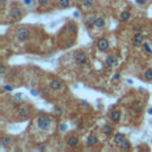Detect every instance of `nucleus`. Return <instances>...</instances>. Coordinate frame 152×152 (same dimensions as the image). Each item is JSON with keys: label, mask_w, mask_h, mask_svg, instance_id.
Returning a JSON list of instances; mask_svg holds the SVG:
<instances>
[{"label": "nucleus", "mask_w": 152, "mask_h": 152, "mask_svg": "<svg viewBox=\"0 0 152 152\" xmlns=\"http://www.w3.org/2000/svg\"><path fill=\"white\" fill-rule=\"evenodd\" d=\"M52 119L49 115H41L36 119V126L41 131H48L51 127Z\"/></svg>", "instance_id": "1"}, {"label": "nucleus", "mask_w": 152, "mask_h": 152, "mask_svg": "<svg viewBox=\"0 0 152 152\" xmlns=\"http://www.w3.org/2000/svg\"><path fill=\"white\" fill-rule=\"evenodd\" d=\"M30 36H31V31L28 28H25V26H20V28H18L16 30V34H14L16 41L20 42V43L28 41V39L30 38Z\"/></svg>", "instance_id": "2"}, {"label": "nucleus", "mask_w": 152, "mask_h": 152, "mask_svg": "<svg viewBox=\"0 0 152 152\" xmlns=\"http://www.w3.org/2000/svg\"><path fill=\"white\" fill-rule=\"evenodd\" d=\"M22 14H23V10L19 7V6L13 5V6H11V7H10L9 16H10V18L13 19V20H18V19L22 17Z\"/></svg>", "instance_id": "3"}, {"label": "nucleus", "mask_w": 152, "mask_h": 152, "mask_svg": "<svg viewBox=\"0 0 152 152\" xmlns=\"http://www.w3.org/2000/svg\"><path fill=\"white\" fill-rule=\"evenodd\" d=\"M96 48H97L99 51H101V52L108 51V49H109V42H108V39L107 38H99L97 42H96Z\"/></svg>", "instance_id": "4"}, {"label": "nucleus", "mask_w": 152, "mask_h": 152, "mask_svg": "<svg viewBox=\"0 0 152 152\" xmlns=\"http://www.w3.org/2000/svg\"><path fill=\"white\" fill-rule=\"evenodd\" d=\"M74 61L77 64H84V63H87V61H88V56H87L86 52L78 51V52H76V54L74 55Z\"/></svg>", "instance_id": "5"}, {"label": "nucleus", "mask_w": 152, "mask_h": 152, "mask_svg": "<svg viewBox=\"0 0 152 152\" xmlns=\"http://www.w3.org/2000/svg\"><path fill=\"white\" fill-rule=\"evenodd\" d=\"M143 39H144L143 32H137L136 35H133V38H132V44L134 47H139L140 44H143Z\"/></svg>", "instance_id": "6"}, {"label": "nucleus", "mask_w": 152, "mask_h": 152, "mask_svg": "<svg viewBox=\"0 0 152 152\" xmlns=\"http://www.w3.org/2000/svg\"><path fill=\"white\" fill-rule=\"evenodd\" d=\"M105 64H106V67L107 68H113L118 64V59H116L115 56H108L107 58H106Z\"/></svg>", "instance_id": "7"}, {"label": "nucleus", "mask_w": 152, "mask_h": 152, "mask_svg": "<svg viewBox=\"0 0 152 152\" xmlns=\"http://www.w3.org/2000/svg\"><path fill=\"white\" fill-rule=\"evenodd\" d=\"M120 118H121V114H120V112H119V111L113 109V111L109 112V119L113 122H118L119 120H120Z\"/></svg>", "instance_id": "8"}, {"label": "nucleus", "mask_w": 152, "mask_h": 152, "mask_svg": "<svg viewBox=\"0 0 152 152\" xmlns=\"http://www.w3.org/2000/svg\"><path fill=\"white\" fill-rule=\"evenodd\" d=\"M17 113H18L19 116L25 118V116H28L30 114V109H29V107H26V106H19Z\"/></svg>", "instance_id": "9"}, {"label": "nucleus", "mask_w": 152, "mask_h": 152, "mask_svg": "<svg viewBox=\"0 0 152 152\" xmlns=\"http://www.w3.org/2000/svg\"><path fill=\"white\" fill-rule=\"evenodd\" d=\"M49 87L52 90H59V89L62 88V82L59 81V80H52L50 82V84H49Z\"/></svg>", "instance_id": "10"}, {"label": "nucleus", "mask_w": 152, "mask_h": 152, "mask_svg": "<svg viewBox=\"0 0 152 152\" xmlns=\"http://www.w3.org/2000/svg\"><path fill=\"white\" fill-rule=\"evenodd\" d=\"M67 144L69 145L70 147H75L78 145V138L76 136H71L67 139Z\"/></svg>", "instance_id": "11"}, {"label": "nucleus", "mask_w": 152, "mask_h": 152, "mask_svg": "<svg viewBox=\"0 0 152 152\" xmlns=\"http://www.w3.org/2000/svg\"><path fill=\"white\" fill-rule=\"evenodd\" d=\"M141 108H143V102L141 101H134L131 106V109L133 112H136V113H139V112L141 111Z\"/></svg>", "instance_id": "12"}, {"label": "nucleus", "mask_w": 152, "mask_h": 152, "mask_svg": "<svg viewBox=\"0 0 152 152\" xmlns=\"http://www.w3.org/2000/svg\"><path fill=\"white\" fill-rule=\"evenodd\" d=\"M12 141V138L10 136H3L1 138H0V143H1V146L6 147V146H9V145L11 144Z\"/></svg>", "instance_id": "13"}, {"label": "nucleus", "mask_w": 152, "mask_h": 152, "mask_svg": "<svg viewBox=\"0 0 152 152\" xmlns=\"http://www.w3.org/2000/svg\"><path fill=\"white\" fill-rule=\"evenodd\" d=\"M96 144H97V138H96V136L90 134V136L88 137V139H87V145H88L89 147H91V146H95Z\"/></svg>", "instance_id": "14"}, {"label": "nucleus", "mask_w": 152, "mask_h": 152, "mask_svg": "<svg viewBox=\"0 0 152 152\" xmlns=\"http://www.w3.org/2000/svg\"><path fill=\"white\" fill-rule=\"evenodd\" d=\"M125 140V136L122 134V133H115L114 134V138H113V141H114V144H116V145H120L122 141Z\"/></svg>", "instance_id": "15"}, {"label": "nucleus", "mask_w": 152, "mask_h": 152, "mask_svg": "<svg viewBox=\"0 0 152 152\" xmlns=\"http://www.w3.org/2000/svg\"><path fill=\"white\" fill-rule=\"evenodd\" d=\"M105 25H106V19L103 17H97L95 19V24H94L95 28H103Z\"/></svg>", "instance_id": "16"}, {"label": "nucleus", "mask_w": 152, "mask_h": 152, "mask_svg": "<svg viewBox=\"0 0 152 152\" xmlns=\"http://www.w3.org/2000/svg\"><path fill=\"white\" fill-rule=\"evenodd\" d=\"M131 19V12L127 11V10H125L121 12V14H120V20L121 22H127Z\"/></svg>", "instance_id": "17"}, {"label": "nucleus", "mask_w": 152, "mask_h": 152, "mask_svg": "<svg viewBox=\"0 0 152 152\" xmlns=\"http://www.w3.org/2000/svg\"><path fill=\"white\" fill-rule=\"evenodd\" d=\"M102 132H103V134H106V136H111L112 133H113V127H112L111 125H108V124H105L103 127H102Z\"/></svg>", "instance_id": "18"}, {"label": "nucleus", "mask_w": 152, "mask_h": 152, "mask_svg": "<svg viewBox=\"0 0 152 152\" xmlns=\"http://www.w3.org/2000/svg\"><path fill=\"white\" fill-rule=\"evenodd\" d=\"M67 31L69 32V34H76L77 32V25L74 24V23H69L67 25Z\"/></svg>", "instance_id": "19"}, {"label": "nucleus", "mask_w": 152, "mask_h": 152, "mask_svg": "<svg viewBox=\"0 0 152 152\" xmlns=\"http://www.w3.org/2000/svg\"><path fill=\"white\" fill-rule=\"evenodd\" d=\"M58 6L62 9H67L70 6V0H58Z\"/></svg>", "instance_id": "20"}, {"label": "nucleus", "mask_w": 152, "mask_h": 152, "mask_svg": "<svg viewBox=\"0 0 152 152\" xmlns=\"http://www.w3.org/2000/svg\"><path fill=\"white\" fill-rule=\"evenodd\" d=\"M144 77H145V80L152 81V68H149V69L145 70V72H144Z\"/></svg>", "instance_id": "21"}, {"label": "nucleus", "mask_w": 152, "mask_h": 152, "mask_svg": "<svg viewBox=\"0 0 152 152\" xmlns=\"http://www.w3.org/2000/svg\"><path fill=\"white\" fill-rule=\"evenodd\" d=\"M95 17H88L87 19H86V25L89 26V28H91V26H94L95 24Z\"/></svg>", "instance_id": "22"}, {"label": "nucleus", "mask_w": 152, "mask_h": 152, "mask_svg": "<svg viewBox=\"0 0 152 152\" xmlns=\"http://www.w3.org/2000/svg\"><path fill=\"white\" fill-rule=\"evenodd\" d=\"M94 1L95 0H81V4L84 7H90V6L94 5Z\"/></svg>", "instance_id": "23"}, {"label": "nucleus", "mask_w": 152, "mask_h": 152, "mask_svg": "<svg viewBox=\"0 0 152 152\" xmlns=\"http://www.w3.org/2000/svg\"><path fill=\"white\" fill-rule=\"evenodd\" d=\"M119 146H120V149H122V150H130V147H131V144L125 139L120 145H119Z\"/></svg>", "instance_id": "24"}, {"label": "nucleus", "mask_w": 152, "mask_h": 152, "mask_svg": "<svg viewBox=\"0 0 152 152\" xmlns=\"http://www.w3.org/2000/svg\"><path fill=\"white\" fill-rule=\"evenodd\" d=\"M143 49L147 52V54H152V48L150 47V44L147 42H144L143 43Z\"/></svg>", "instance_id": "25"}, {"label": "nucleus", "mask_w": 152, "mask_h": 152, "mask_svg": "<svg viewBox=\"0 0 152 152\" xmlns=\"http://www.w3.org/2000/svg\"><path fill=\"white\" fill-rule=\"evenodd\" d=\"M54 113H55L56 115H62V114H63V109H62L61 107H58V106H57V107H55V108H54Z\"/></svg>", "instance_id": "26"}, {"label": "nucleus", "mask_w": 152, "mask_h": 152, "mask_svg": "<svg viewBox=\"0 0 152 152\" xmlns=\"http://www.w3.org/2000/svg\"><path fill=\"white\" fill-rule=\"evenodd\" d=\"M22 97H23V94L22 93H17V94L13 95V100H14L16 102H18V101L22 100Z\"/></svg>", "instance_id": "27"}, {"label": "nucleus", "mask_w": 152, "mask_h": 152, "mask_svg": "<svg viewBox=\"0 0 152 152\" xmlns=\"http://www.w3.org/2000/svg\"><path fill=\"white\" fill-rule=\"evenodd\" d=\"M3 90L11 93V91L13 90V87H12V86H10V84H5V86H3Z\"/></svg>", "instance_id": "28"}, {"label": "nucleus", "mask_w": 152, "mask_h": 152, "mask_svg": "<svg viewBox=\"0 0 152 152\" xmlns=\"http://www.w3.org/2000/svg\"><path fill=\"white\" fill-rule=\"evenodd\" d=\"M67 124H61V126H59V131H61V132H64L65 130H67Z\"/></svg>", "instance_id": "29"}, {"label": "nucleus", "mask_w": 152, "mask_h": 152, "mask_svg": "<svg viewBox=\"0 0 152 152\" xmlns=\"http://www.w3.org/2000/svg\"><path fill=\"white\" fill-rule=\"evenodd\" d=\"M5 72H6V67H5L4 64H1V67H0V74L5 75Z\"/></svg>", "instance_id": "30"}, {"label": "nucleus", "mask_w": 152, "mask_h": 152, "mask_svg": "<svg viewBox=\"0 0 152 152\" xmlns=\"http://www.w3.org/2000/svg\"><path fill=\"white\" fill-rule=\"evenodd\" d=\"M136 3L138 5H145V4L147 3V0H136Z\"/></svg>", "instance_id": "31"}, {"label": "nucleus", "mask_w": 152, "mask_h": 152, "mask_svg": "<svg viewBox=\"0 0 152 152\" xmlns=\"http://www.w3.org/2000/svg\"><path fill=\"white\" fill-rule=\"evenodd\" d=\"M37 1H38L39 5H47L49 0H37Z\"/></svg>", "instance_id": "32"}, {"label": "nucleus", "mask_w": 152, "mask_h": 152, "mask_svg": "<svg viewBox=\"0 0 152 152\" xmlns=\"http://www.w3.org/2000/svg\"><path fill=\"white\" fill-rule=\"evenodd\" d=\"M120 77H121V75H120V74H115V75L113 76V81H118V80H120Z\"/></svg>", "instance_id": "33"}, {"label": "nucleus", "mask_w": 152, "mask_h": 152, "mask_svg": "<svg viewBox=\"0 0 152 152\" xmlns=\"http://www.w3.org/2000/svg\"><path fill=\"white\" fill-rule=\"evenodd\" d=\"M30 93H31L32 95H34V96H37V95H38V91L35 90V89H31V90H30Z\"/></svg>", "instance_id": "34"}, {"label": "nucleus", "mask_w": 152, "mask_h": 152, "mask_svg": "<svg viewBox=\"0 0 152 152\" xmlns=\"http://www.w3.org/2000/svg\"><path fill=\"white\" fill-rule=\"evenodd\" d=\"M74 17H75V18H80V12H78V11H75V12H74Z\"/></svg>", "instance_id": "35"}, {"label": "nucleus", "mask_w": 152, "mask_h": 152, "mask_svg": "<svg viewBox=\"0 0 152 152\" xmlns=\"http://www.w3.org/2000/svg\"><path fill=\"white\" fill-rule=\"evenodd\" d=\"M24 4L25 5H31L32 4V0H24Z\"/></svg>", "instance_id": "36"}, {"label": "nucleus", "mask_w": 152, "mask_h": 152, "mask_svg": "<svg viewBox=\"0 0 152 152\" xmlns=\"http://www.w3.org/2000/svg\"><path fill=\"white\" fill-rule=\"evenodd\" d=\"M147 114H150V115H152V107H150V108L147 109Z\"/></svg>", "instance_id": "37"}, {"label": "nucleus", "mask_w": 152, "mask_h": 152, "mask_svg": "<svg viewBox=\"0 0 152 152\" xmlns=\"http://www.w3.org/2000/svg\"><path fill=\"white\" fill-rule=\"evenodd\" d=\"M45 149V146H39L38 147V151H42V150H44Z\"/></svg>", "instance_id": "38"}, {"label": "nucleus", "mask_w": 152, "mask_h": 152, "mask_svg": "<svg viewBox=\"0 0 152 152\" xmlns=\"http://www.w3.org/2000/svg\"><path fill=\"white\" fill-rule=\"evenodd\" d=\"M82 105L86 106V107H88V103H87V102H84V101H82Z\"/></svg>", "instance_id": "39"}, {"label": "nucleus", "mask_w": 152, "mask_h": 152, "mask_svg": "<svg viewBox=\"0 0 152 152\" xmlns=\"http://www.w3.org/2000/svg\"><path fill=\"white\" fill-rule=\"evenodd\" d=\"M6 1H7V0H1V3H6Z\"/></svg>", "instance_id": "40"}, {"label": "nucleus", "mask_w": 152, "mask_h": 152, "mask_svg": "<svg viewBox=\"0 0 152 152\" xmlns=\"http://www.w3.org/2000/svg\"><path fill=\"white\" fill-rule=\"evenodd\" d=\"M151 141H152V140H151Z\"/></svg>", "instance_id": "41"}]
</instances>
